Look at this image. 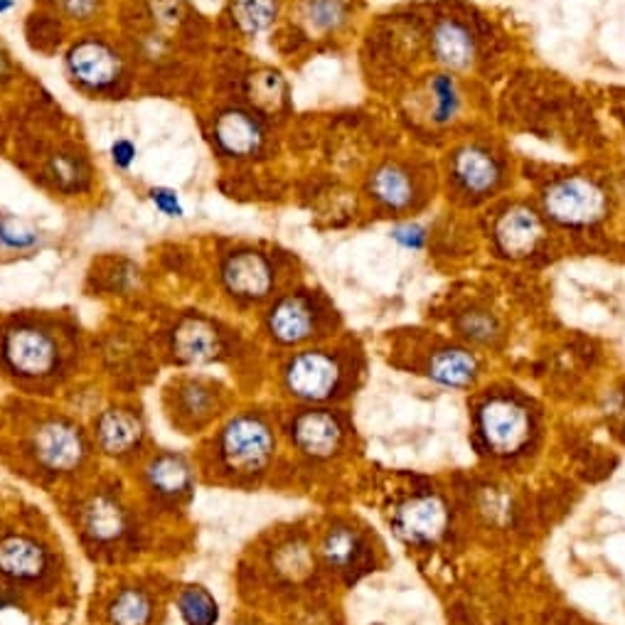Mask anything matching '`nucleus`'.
Masks as SVG:
<instances>
[{
  "label": "nucleus",
  "instance_id": "nucleus-31",
  "mask_svg": "<svg viewBox=\"0 0 625 625\" xmlns=\"http://www.w3.org/2000/svg\"><path fill=\"white\" fill-rule=\"evenodd\" d=\"M150 200H154V205L163 215H168V217H183V205H180L177 193L166 191V187H158V191L150 193Z\"/></svg>",
  "mask_w": 625,
  "mask_h": 625
},
{
  "label": "nucleus",
  "instance_id": "nucleus-30",
  "mask_svg": "<svg viewBox=\"0 0 625 625\" xmlns=\"http://www.w3.org/2000/svg\"><path fill=\"white\" fill-rule=\"evenodd\" d=\"M37 242V234L27 230L25 224H17L13 220H0V244L8 249H25Z\"/></svg>",
  "mask_w": 625,
  "mask_h": 625
},
{
  "label": "nucleus",
  "instance_id": "nucleus-10",
  "mask_svg": "<svg viewBox=\"0 0 625 625\" xmlns=\"http://www.w3.org/2000/svg\"><path fill=\"white\" fill-rule=\"evenodd\" d=\"M544 210L556 222L581 226L599 220L605 210V197L589 180L569 177L549 187Z\"/></svg>",
  "mask_w": 625,
  "mask_h": 625
},
{
  "label": "nucleus",
  "instance_id": "nucleus-17",
  "mask_svg": "<svg viewBox=\"0 0 625 625\" xmlns=\"http://www.w3.org/2000/svg\"><path fill=\"white\" fill-rule=\"evenodd\" d=\"M446 525V510L433 498H416L396 510L394 527L406 542H431Z\"/></svg>",
  "mask_w": 625,
  "mask_h": 625
},
{
  "label": "nucleus",
  "instance_id": "nucleus-29",
  "mask_svg": "<svg viewBox=\"0 0 625 625\" xmlns=\"http://www.w3.org/2000/svg\"><path fill=\"white\" fill-rule=\"evenodd\" d=\"M431 94H433V113L439 121L451 119L453 113L458 109V94L453 82L449 77H439L431 84Z\"/></svg>",
  "mask_w": 625,
  "mask_h": 625
},
{
  "label": "nucleus",
  "instance_id": "nucleus-5",
  "mask_svg": "<svg viewBox=\"0 0 625 625\" xmlns=\"http://www.w3.org/2000/svg\"><path fill=\"white\" fill-rule=\"evenodd\" d=\"M144 486L156 505L180 510L195 490L193 463L173 451L154 453L144 466Z\"/></svg>",
  "mask_w": 625,
  "mask_h": 625
},
{
  "label": "nucleus",
  "instance_id": "nucleus-28",
  "mask_svg": "<svg viewBox=\"0 0 625 625\" xmlns=\"http://www.w3.org/2000/svg\"><path fill=\"white\" fill-rule=\"evenodd\" d=\"M308 17L316 27H338L345 21V5L343 0H308Z\"/></svg>",
  "mask_w": 625,
  "mask_h": 625
},
{
  "label": "nucleus",
  "instance_id": "nucleus-26",
  "mask_svg": "<svg viewBox=\"0 0 625 625\" xmlns=\"http://www.w3.org/2000/svg\"><path fill=\"white\" fill-rule=\"evenodd\" d=\"M359 552H363V544H359V537L350 527L330 529L323 539V556L333 569L345 572L350 566H355Z\"/></svg>",
  "mask_w": 625,
  "mask_h": 625
},
{
  "label": "nucleus",
  "instance_id": "nucleus-13",
  "mask_svg": "<svg viewBox=\"0 0 625 625\" xmlns=\"http://www.w3.org/2000/svg\"><path fill=\"white\" fill-rule=\"evenodd\" d=\"M70 70L77 82L87 84L91 89H107L121 74V60L113 47L97 37L79 40L70 50Z\"/></svg>",
  "mask_w": 625,
  "mask_h": 625
},
{
  "label": "nucleus",
  "instance_id": "nucleus-24",
  "mask_svg": "<svg viewBox=\"0 0 625 625\" xmlns=\"http://www.w3.org/2000/svg\"><path fill=\"white\" fill-rule=\"evenodd\" d=\"M476 359L466 350H443L431 359L429 375L446 387H466L476 377Z\"/></svg>",
  "mask_w": 625,
  "mask_h": 625
},
{
  "label": "nucleus",
  "instance_id": "nucleus-19",
  "mask_svg": "<svg viewBox=\"0 0 625 625\" xmlns=\"http://www.w3.org/2000/svg\"><path fill=\"white\" fill-rule=\"evenodd\" d=\"M158 603L154 593L140 586H121L107 603L109 625H154Z\"/></svg>",
  "mask_w": 625,
  "mask_h": 625
},
{
  "label": "nucleus",
  "instance_id": "nucleus-15",
  "mask_svg": "<svg viewBox=\"0 0 625 625\" xmlns=\"http://www.w3.org/2000/svg\"><path fill=\"white\" fill-rule=\"evenodd\" d=\"M293 443L312 458H328L340 449L343 426L330 412H303L291 426Z\"/></svg>",
  "mask_w": 625,
  "mask_h": 625
},
{
  "label": "nucleus",
  "instance_id": "nucleus-34",
  "mask_svg": "<svg viewBox=\"0 0 625 625\" xmlns=\"http://www.w3.org/2000/svg\"><path fill=\"white\" fill-rule=\"evenodd\" d=\"M463 328L468 330V335L478 338V340H486L492 333V320H488L486 316H478V312H473V316L463 320Z\"/></svg>",
  "mask_w": 625,
  "mask_h": 625
},
{
  "label": "nucleus",
  "instance_id": "nucleus-22",
  "mask_svg": "<svg viewBox=\"0 0 625 625\" xmlns=\"http://www.w3.org/2000/svg\"><path fill=\"white\" fill-rule=\"evenodd\" d=\"M456 177L468 193H488L498 183V166L486 150L466 148L456 156Z\"/></svg>",
  "mask_w": 625,
  "mask_h": 625
},
{
  "label": "nucleus",
  "instance_id": "nucleus-11",
  "mask_svg": "<svg viewBox=\"0 0 625 625\" xmlns=\"http://www.w3.org/2000/svg\"><path fill=\"white\" fill-rule=\"evenodd\" d=\"M222 333L212 320L200 316H187L175 326L170 335V353L175 363L187 367H203L222 357Z\"/></svg>",
  "mask_w": 625,
  "mask_h": 625
},
{
  "label": "nucleus",
  "instance_id": "nucleus-36",
  "mask_svg": "<svg viewBox=\"0 0 625 625\" xmlns=\"http://www.w3.org/2000/svg\"><path fill=\"white\" fill-rule=\"evenodd\" d=\"M11 605H15V599H13V596H8L5 591H0V611L11 609Z\"/></svg>",
  "mask_w": 625,
  "mask_h": 625
},
{
  "label": "nucleus",
  "instance_id": "nucleus-7",
  "mask_svg": "<svg viewBox=\"0 0 625 625\" xmlns=\"http://www.w3.org/2000/svg\"><path fill=\"white\" fill-rule=\"evenodd\" d=\"M340 365L333 355L323 350H308L291 357L283 369V382L286 390L303 402H326L340 387Z\"/></svg>",
  "mask_w": 625,
  "mask_h": 625
},
{
  "label": "nucleus",
  "instance_id": "nucleus-37",
  "mask_svg": "<svg viewBox=\"0 0 625 625\" xmlns=\"http://www.w3.org/2000/svg\"><path fill=\"white\" fill-rule=\"evenodd\" d=\"M11 8H13V0H0V13L11 11Z\"/></svg>",
  "mask_w": 625,
  "mask_h": 625
},
{
  "label": "nucleus",
  "instance_id": "nucleus-6",
  "mask_svg": "<svg viewBox=\"0 0 625 625\" xmlns=\"http://www.w3.org/2000/svg\"><path fill=\"white\" fill-rule=\"evenodd\" d=\"M79 532L94 549H113L131 535V515L119 495L97 490L79 507Z\"/></svg>",
  "mask_w": 625,
  "mask_h": 625
},
{
  "label": "nucleus",
  "instance_id": "nucleus-2",
  "mask_svg": "<svg viewBox=\"0 0 625 625\" xmlns=\"http://www.w3.org/2000/svg\"><path fill=\"white\" fill-rule=\"evenodd\" d=\"M0 363L21 384H45L62 372L64 350L52 328L21 320L0 335Z\"/></svg>",
  "mask_w": 625,
  "mask_h": 625
},
{
  "label": "nucleus",
  "instance_id": "nucleus-35",
  "mask_svg": "<svg viewBox=\"0 0 625 625\" xmlns=\"http://www.w3.org/2000/svg\"><path fill=\"white\" fill-rule=\"evenodd\" d=\"M134 156H136V150H134V146L128 144V140H117V144H113V148H111L113 163L121 166V168H128Z\"/></svg>",
  "mask_w": 625,
  "mask_h": 625
},
{
  "label": "nucleus",
  "instance_id": "nucleus-23",
  "mask_svg": "<svg viewBox=\"0 0 625 625\" xmlns=\"http://www.w3.org/2000/svg\"><path fill=\"white\" fill-rule=\"evenodd\" d=\"M177 611L185 625H217V621H220V603L200 584H191L180 589Z\"/></svg>",
  "mask_w": 625,
  "mask_h": 625
},
{
  "label": "nucleus",
  "instance_id": "nucleus-12",
  "mask_svg": "<svg viewBox=\"0 0 625 625\" xmlns=\"http://www.w3.org/2000/svg\"><path fill=\"white\" fill-rule=\"evenodd\" d=\"M226 293L242 301H259L273 289V269L259 252H234L222 264Z\"/></svg>",
  "mask_w": 625,
  "mask_h": 625
},
{
  "label": "nucleus",
  "instance_id": "nucleus-20",
  "mask_svg": "<svg viewBox=\"0 0 625 625\" xmlns=\"http://www.w3.org/2000/svg\"><path fill=\"white\" fill-rule=\"evenodd\" d=\"M539 236H542V226H539L535 212L525 210V207H515L498 222L500 249L510 257H525V254L535 252Z\"/></svg>",
  "mask_w": 625,
  "mask_h": 625
},
{
  "label": "nucleus",
  "instance_id": "nucleus-18",
  "mask_svg": "<svg viewBox=\"0 0 625 625\" xmlns=\"http://www.w3.org/2000/svg\"><path fill=\"white\" fill-rule=\"evenodd\" d=\"M215 138L226 156H252L261 148V126L242 109H226L215 121Z\"/></svg>",
  "mask_w": 625,
  "mask_h": 625
},
{
  "label": "nucleus",
  "instance_id": "nucleus-14",
  "mask_svg": "<svg viewBox=\"0 0 625 625\" xmlns=\"http://www.w3.org/2000/svg\"><path fill=\"white\" fill-rule=\"evenodd\" d=\"M480 424L488 443L500 453L519 449L529 433V421L525 409H519L517 404L505 400L490 402L486 409H482Z\"/></svg>",
  "mask_w": 625,
  "mask_h": 625
},
{
  "label": "nucleus",
  "instance_id": "nucleus-21",
  "mask_svg": "<svg viewBox=\"0 0 625 625\" xmlns=\"http://www.w3.org/2000/svg\"><path fill=\"white\" fill-rule=\"evenodd\" d=\"M433 54L443 68L466 70L473 60V40L468 30L453 21H443L433 30Z\"/></svg>",
  "mask_w": 625,
  "mask_h": 625
},
{
  "label": "nucleus",
  "instance_id": "nucleus-3",
  "mask_svg": "<svg viewBox=\"0 0 625 625\" xmlns=\"http://www.w3.org/2000/svg\"><path fill=\"white\" fill-rule=\"evenodd\" d=\"M89 441L68 416H47L27 436V456L47 476H72L89 458Z\"/></svg>",
  "mask_w": 625,
  "mask_h": 625
},
{
  "label": "nucleus",
  "instance_id": "nucleus-38",
  "mask_svg": "<svg viewBox=\"0 0 625 625\" xmlns=\"http://www.w3.org/2000/svg\"><path fill=\"white\" fill-rule=\"evenodd\" d=\"M5 74V62H3V57H0V77Z\"/></svg>",
  "mask_w": 625,
  "mask_h": 625
},
{
  "label": "nucleus",
  "instance_id": "nucleus-32",
  "mask_svg": "<svg viewBox=\"0 0 625 625\" xmlns=\"http://www.w3.org/2000/svg\"><path fill=\"white\" fill-rule=\"evenodd\" d=\"M62 8L74 21H89L97 13L99 0H62Z\"/></svg>",
  "mask_w": 625,
  "mask_h": 625
},
{
  "label": "nucleus",
  "instance_id": "nucleus-8",
  "mask_svg": "<svg viewBox=\"0 0 625 625\" xmlns=\"http://www.w3.org/2000/svg\"><path fill=\"white\" fill-rule=\"evenodd\" d=\"M52 574V554L30 535L0 537V576L15 586H40Z\"/></svg>",
  "mask_w": 625,
  "mask_h": 625
},
{
  "label": "nucleus",
  "instance_id": "nucleus-33",
  "mask_svg": "<svg viewBox=\"0 0 625 625\" xmlns=\"http://www.w3.org/2000/svg\"><path fill=\"white\" fill-rule=\"evenodd\" d=\"M394 240L400 242L402 246H406V249H419V246H421L424 240H426V234H424L421 226L406 224V226H396V230H394Z\"/></svg>",
  "mask_w": 625,
  "mask_h": 625
},
{
  "label": "nucleus",
  "instance_id": "nucleus-16",
  "mask_svg": "<svg viewBox=\"0 0 625 625\" xmlns=\"http://www.w3.org/2000/svg\"><path fill=\"white\" fill-rule=\"evenodd\" d=\"M269 333L281 345H298L316 330V310L303 296H286L269 310Z\"/></svg>",
  "mask_w": 625,
  "mask_h": 625
},
{
  "label": "nucleus",
  "instance_id": "nucleus-25",
  "mask_svg": "<svg viewBox=\"0 0 625 625\" xmlns=\"http://www.w3.org/2000/svg\"><path fill=\"white\" fill-rule=\"evenodd\" d=\"M412 180L396 166H384L372 175V195L387 207H406L412 203Z\"/></svg>",
  "mask_w": 625,
  "mask_h": 625
},
{
  "label": "nucleus",
  "instance_id": "nucleus-9",
  "mask_svg": "<svg viewBox=\"0 0 625 625\" xmlns=\"http://www.w3.org/2000/svg\"><path fill=\"white\" fill-rule=\"evenodd\" d=\"M94 441L113 461L134 458L146 441L144 416L128 406H109L94 419Z\"/></svg>",
  "mask_w": 625,
  "mask_h": 625
},
{
  "label": "nucleus",
  "instance_id": "nucleus-27",
  "mask_svg": "<svg viewBox=\"0 0 625 625\" xmlns=\"http://www.w3.org/2000/svg\"><path fill=\"white\" fill-rule=\"evenodd\" d=\"M232 17L244 35H257L277 17V0H232Z\"/></svg>",
  "mask_w": 625,
  "mask_h": 625
},
{
  "label": "nucleus",
  "instance_id": "nucleus-1",
  "mask_svg": "<svg viewBox=\"0 0 625 625\" xmlns=\"http://www.w3.org/2000/svg\"><path fill=\"white\" fill-rule=\"evenodd\" d=\"M273 431L259 414L242 412L222 424L207 446L205 468L210 476L232 480L252 478L269 466L273 456Z\"/></svg>",
  "mask_w": 625,
  "mask_h": 625
},
{
  "label": "nucleus",
  "instance_id": "nucleus-4",
  "mask_svg": "<svg viewBox=\"0 0 625 625\" xmlns=\"http://www.w3.org/2000/svg\"><path fill=\"white\" fill-rule=\"evenodd\" d=\"M166 409L170 424L183 433H200L215 424L220 409V392L217 384L203 377H185L170 387L166 394Z\"/></svg>",
  "mask_w": 625,
  "mask_h": 625
}]
</instances>
